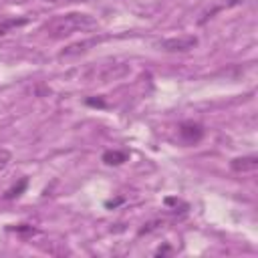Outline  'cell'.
Masks as SVG:
<instances>
[{
    "label": "cell",
    "instance_id": "cell-2",
    "mask_svg": "<svg viewBox=\"0 0 258 258\" xmlns=\"http://www.w3.org/2000/svg\"><path fill=\"white\" fill-rule=\"evenodd\" d=\"M198 46V36H173L159 42V48L165 52H187Z\"/></svg>",
    "mask_w": 258,
    "mask_h": 258
},
{
    "label": "cell",
    "instance_id": "cell-8",
    "mask_svg": "<svg viewBox=\"0 0 258 258\" xmlns=\"http://www.w3.org/2000/svg\"><path fill=\"white\" fill-rule=\"evenodd\" d=\"M10 161H12V153H10L8 149H0V171H2Z\"/></svg>",
    "mask_w": 258,
    "mask_h": 258
},
{
    "label": "cell",
    "instance_id": "cell-4",
    "mask_svg": "<svg viewBox=\"0 0 258 258\" xmlns=\"http://www.w3.org/2000/svg\"><path fill=\"white\" fill-rule=\"evenodd\" d=\"M230 167L238 173H248V171H254L258 167V157L256 155H244V157H236L232 159Z\"/></svg>",
    "mask_w": 258,
    "mask_h": 258
},
{
    "label": "cell",
    "instance_id": "cell-1",
    "mask_svg": "<svg viewBox=\"0 0 258 258\" xmlns=\"http://www.w3.org/2000/svg\"><path fill=\"white\" fill-rule=\"evenodd\" d=\"M95 26H97V20L93 16L83 14V12H69V14H60V16H54L52 20H48L44 30L52 38H62V36H69L73 32L91 30Z\"/></svg>",
    "mask_w": 258,
    "mask_h": 258
},
{
    "label": "cell",
    "instance_id": "cell-7",
    "mask_svg": "<svg viewBox=\"0 0 258 258\" xmlns=\"http://www.w3.org/2000/svg\"><path fill=\"white\" fill-rule=\"evenodd\" d=\"M26 185H28V179H26V177H22V179L18 181V185H14V187H10V189L6 191V196H4V198H6V200H14V198H18V196L26 189Z\"/></svg>",
    "mask_w": 258,
    "mask_h": 258
},
{
    "label": "cell",
    "instance_id": "cell-3",
    "mask_svg": "<svg viewBox=\"0 0 258 258\" xmlns=\"http://www.w3.org/2000/svg\"><path fill=\"white\" fill-rule=\"evenodd\" d=\"M204 133H206L204 127L200 123H196V121H185V123L179 125V139L183 143H187V145L198 143L204 137Z\"/></svg>",
    "mask_w": 258,
    "mask_h": 258
},
{
    "label": "cell",
    "instance_id": "cell-6",
    "mask_svg": "<svg viewBox=\"0 0 258 258\" xmlns=\"http://www.w3.org/2000/svg\"><path fill=\"white\" fill-rule=\"evenodd\" d=\"M22 24H26V18H10V20H2V22H0V36L6 34L10 28H18V26H22Z\"/></svg>",
    "mask_w": 258,
    "mask_h": 258
},
{
    "label": "cell",
    "instance_id": "cell-5",
    "mask_svg": "<svg viewBox=\"0 0 258 258\" xmlns=\"http://www.w3.org/2000/svg\"><path fill=\"white\" fill-rule=\"evenodd\" d=\"M129 153L127 151H119V149H109L103 153V161L107 165H121L123 161H127Z\"/></svg>",
    "mask_w": 258,
    "mask_h": 258
}]
</instances>
